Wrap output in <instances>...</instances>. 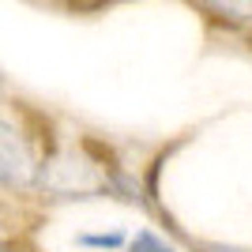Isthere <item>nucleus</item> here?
Segmentation results:
<instances>
[{"label":"nucleus","instance_id":"obj_3","mask_svg":"<svg viewBox=\"0 0 252 252\" xmlns=\"http://www.w3.org/2000/svg\"><path fill=\"white\" fill-rule=\"evenodd\" d=\"M121 241H125L121 233H109V237H91V233H87V237H79V245H98V249H117Z\"/></svg>","mask_w":252,"mask_h":252},{"label":"nucleus","instance_id":"obj_1","mask_svg":"<svg viewBox=\"0 0 252 252\" xmlns=\"http://www.w3.org/2000/svg\"><path fill=\"white\" fill-rule=\"evenodd\" d=\"M31 177V158L23 151L19 136L0 121V181L4 185H23Z\"/></svg>","mask_w":252,"mask_h":252},{"label":"nucleus","instance_id":"obj_2","mask_svg":"<svg viewBox=\"0 0 252 252\" xmlns=\"http://www.w3.org/2000/svg\"><path fill=\"white\" fill-rule=\"evenodd\" d=\"M132 252H173V249H166L162 241H155L151 233H139V245H132Z\"/></svg>","mask_w":252,"mask_h":252}]
</instances>
